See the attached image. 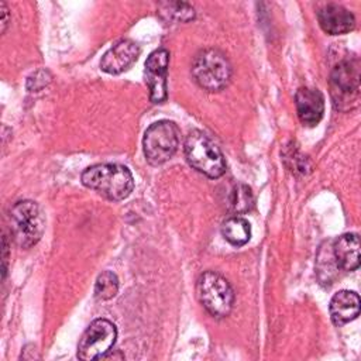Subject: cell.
Instances as JSON below:
<instances>
[{"mask_svg": "<svg viewBox=\"0 0 361 361\" xmlns=\"http://www.w3.org/2000/svg\"><path fill=\"white\" fill-rule=\"evenodd\" d=\"M82 183L103 195L109 200H123L134 189V178L130 169L120 164H97L82 172Z\"/></svg>", "mask_w": 361, "mask_h": 361, "instance_id": "obj_1", "label": "cell"}, {"mask_svg": "<svg viewBox=\"0 0 361 361\" xmlns=\"http://www.w3.org/2000/svg\"><path fill=\"white\" fill-rule=\"evenodd\" d=\"M186 161L197 172L217 179L226 172V159L219 145L203 131L193 130L185 138Z\"/></svg>", "mask_w": 361, "mask_h": 361, "instance_id": "obj_2", "label": "cell"}, {"mask_svg": "<svg viewBox=\"0 0 361 361\" xmlns=\"http://www.w3.org/2000/svg\"><path fill=\"white\" fill-rule=\"evenodd\" d=\"M8 220L11 237L21 248L35 245L44 234L45 217L41 207L32 200L17 202L10 210Z\"/></svg>", "mask_w": 361, "mask_h": 361, "instance_id": "obj_3", "label": "cell"}, {"mask_svg": "<svg viewBox=\"0 0 361 361\" xmlns=\"http://www.w3.org/2000/svg\"><path fill=\"white\" fill-rule=\"evenodd\" d=\"M196 295L202 306L213 317H226L233 310L234 290L230 282L214 271H206L199 276Z\"/></svg>", "mask_w": 361, "mask_h": 361, "instance_id": "obj_4", "label": "cell"}, {"mask_svg": "<svg viewBox=\"0 0 361 361\" xmlns=\"http://www.w3.org/2000/svg\"><path fill=\"white\" fill-rule=\"evenodd\" d=\"M192 76L202 89L220 92L231 79V65L223 52L203 49L193 59Z\"/></svg>", "mask_w": 361, "mask_h": 361, "instance_id": "obj_5", "label": "cell"}, {"mask_svg": "<svg viewBox=\"0 0 361 361\" xmlns=\"http://www.w3.org/2000/svg\"><path fill=\"white\" fill-rule=\"evenodd\" d=\"M179 128L173 121L159 120L144 133L142 149L151 165H161L173 157L179 147Z\"/></svg>", "mask_w": 361, "mask_h": 361, "instance_id": "obj_6", "label": "cell"}, {"mask_svg": "<svg viewBox=\"0 0 361 361\" xmlns=\"http://www.w3.org/2000/svg\"><path fill=\"white\" fill-rule=\"evenodd\" d=\"M117 338L116 326L107 319H96L82 334L78 344V357L83 361L104 357Z\"/></svg>", "mask_w": 361, "mask_h": 361, "instance_id": "obj_7", "label": "cell"}, {"mask_svg": "<svg viewBox=\"0 0 361 361\" xmlns=\"http://www.w3.org/2000/svg\"><path fill=\"white\" fill-rule=\"evenodd\" d=\"M331 96L334 104L343 109L357 103L360 93V62L358 59H344L338 62L330 76Z\"/></svg>", "mask_w": 361, "mask_h": 361, "instance_id": "obj_8", "label": "cell"}, {"mask_svg": "<svg viewBox=\"0 0 361 361\" xmlns=\"http://www.w3.org/2000/svg\"><path fill=\"white\" fill-rule=\"evenodd\" d=\"M169 65V52L165 48L155 49L149 54L145 62V83L149 89V99L152 103H162L166 100V72Z\"/></svg>", "mask_w": 361, "mask_h": 361, "instance_id": "obj_9", "label": "cell"}, {"mask_svg": "<svg viewBox=\"0 0 361 361\" xmlns=\"http://www.w3.org/2000/svg\"><path fill=\"white\" fill-rule=\"evenodd\" d=\"M140 56V47L131 39L116 42L102 58L100 69L110 75L127 71Z\"/></svg>", "mask_w": 361, "mask_h": 361, "instance_id": "obj_10", "label": "cell"}, {"mask_svg": "<svg viewBox=\"0 0 361 361\" xmlns=\"http://www.w3.org/2000/svg\"><path fill=\"white\" fill-rule=\"evenodd\" d=\"M317 20L322 30L330 35L347 34L355 25V18L353 13L336 3H329L319 8Z\"/></svg>", "mask_w": 361, "mask_h": 361, "instance_id": "obj_11", "label": "cell"}, {"mask_svg": "<svg viewBox=\"0 0 361 361\" xmlns=\"http://www.w3.org/2000/svg\"><path fill=\"white\" fill-rule=\"evenodd\" d=\"M296 113L306 126H316L324 113V97L317 89L300 87L295 96Z\"/></svg>", "mask_w": 361, "mask_h": 361, "instance_id": "obj_12", "label": "cell"}, {"mask_svg": "<svg viewBox=\"0 0 361 361\" xmlns=\"http://www.w3.org/2000/svg\"><path fill=\"white\" fill-rule=\"evenodd\" d=\"M336 265L341 271H355L360 267V237L354 233L340 235L331 244Z\"/></svg>", "mask_w": 361, "mask_h": 361, "instance_id": "obj_13", "label": "cell"}, {"mask_svg": "<svg viewBox=\"0 0 361 361\" xmlns=\"http://www.w3.org/2000/svg\"><path fill=\"white\" fill-rule=\"evenodd\" d=\"M360 313V298L353 290H340L330 300V317L336 326H343Z\"/></svg>", "mask_w": 361, "mask_h": 361, "instance_id": "obj_14", "label": "cell"}, {"mask_svg": "<svg viewBox=\"0 0 361 361\" xmlns=\"http://www.w3.org/2000/svg\"><path fill=\"white\" fill-rule=\"evenodd\" d=\"M221 234L231 245L241 247L250 241L251 227L245 219L240 216H233L223 223Z\"/></svg>", "mask_w": 361, "mask_h": 361, "instance_id": "obj_15", "label": "cell"}, {"mask_svg": "<svg viewBox=\"0 0 361 361\" xmlns=\"http://www.w3.org/2000/svg\"><path fill=\"white\" fill-rule=\"evenodd\" d=\"M227 206L235 216L250 212L254 207V195L251 189L244 183L234 185L227 196Z\"/></svg>", "mask_w": 361, "mask_h": 361, "instance_id": "obj_16", "label": "cell"}, {"mask_svg": "<svg viewBox=\"0 0 361 361\" xmlns=\"http://www.w3.org/2000/svg\"><path fill=\"white\" fill-rule=\"evenodd\" d=\"M118 292V278L111 271L102 272L94 283V298L97 300H109Z\"/></svg>", "mask_w": 361, "mask_h": 361, "instance_id": "obj_17", "label": "cell"}, {"mask_svg": "<svg viewBox=\"0 0 361 361\" xmlns=\"http://www.w3.org/2000/svg\"><path fill=\"white\" fill-rule=\"evenodd\" d=\"M159 8L169 18H175L176 21H189L195 17V10L188 3L169 1V3H162Z\"/></svg>", "mask_w": 361, "mask_h": 361, "instance_id": "obj_18", "label": "cell"}, {"mask_svg": "<svg viewBox=\"0 0 361 361\" xmlns=\"http://www.w3.org/2000/svg\"><path fill=\"white\" fill-rule=\"evenodd\" d=\"M51 80V76L47 71H37L35 73H32L28 80H27V89L30 92H38L41 90L44 86H47Z\"/></svg>", "mask_w": 361, "mask_h": 361, "instance_id": "obj_19", "label": "cell"}, {"mask_svg": "<svg viewBox=\"0 0 361 361\" xmlns=\"http://www.w3.org/2000/svg\"><path fill=\"white\" fill-rule=\"evenodd\" d=\"M0 7H1V32H4L6 31V28H7V24H8V10H7V6H6V3H0Z\"/></svg>", "mask_w": 361, "mask_h": 361, "instance_id": "obj_20", "label": "cell"}, {"mask_svg": "<svg viewBox=\"0 0 361 361\" xmlns=\"http://www.w3.org/2000/svg\"><path fill=\"white\" fill-rule=\"evenodd\" d=\"M3 244H4V254H3V272L6 275V269H7V251H8V247H7V238L4 237L3 238Z\"/></svg>", "mask_w": 361, "mask_h": 361, "instance_id": "obj_21", "label": "cell"}]
</instances>
